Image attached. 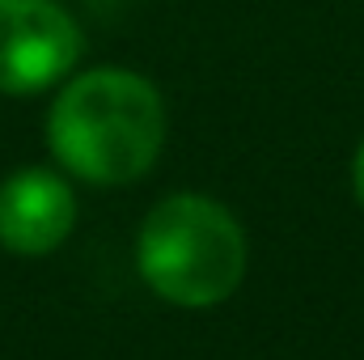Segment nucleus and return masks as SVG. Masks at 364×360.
<instances>
[{
    "label": "nucleus",
    "instance_id": "7ed1b4c3",
    "mask_svg": "<svg viewBox=\"0 0 364 360\" xmlns=\"http://www.w3.org/2000/svg\"><path fill=\"white\" fill-rule=\"evenodd\" d=\"M81 60V30L55 0H0V93H43Z\"/></svg>",
    "mask_w": 364,
    "mask_h": 360
},
{
    "label": "nucleus",
    "instance_id": "20e7f679",
    "mask_svg": "<svg viewBox=\"0 0 364 360\" xmlns=\"http://www.w3.org/2000/svg\"><path fill=\"white\" fill-rule=\"evenodd\" d=\"M77 225V195L55 170L26 166L0 182V246L13 255H51Z\"/></svg>",
    "mask_w": 364,
    "mask_h": 360
},
{
    "label": "nucleus",
    "instance_id": "f03ea898",
    "mask_svg": "<svg viewBox=\"0 0 364 360\" xmlns=\"http://www.w3.org/2000/svg\"><path fill=\"white\" fill-rule=\"evenodd\" d=\"M136 268L161 301L208 309L242 284L246 233L225 203L208 195H170L140 225Z\"/></svg>",
    "mask_w": 364,
    "mask_h": 360
},
{
    "label": "nucleus",
    "instance_id": "f257e3e1",
    "mask_svg": "<svg viewBox=\"0 0 364 360\" xmlns=\"http://www.w3.org/2000/svg\"><path fill=\"white\" fill-rule=\"evenodd\" d=\"M47 144L77 179L97 186L136 182L153 170L166 144V102L140 73H81L60 90L47 115Z\"/></svg>",
    "mask_w": 364,
    "mask_h": 360
},
{
    "label": "nucleus",
    "instance_id": "39448f33",
    "mask_svg": "<svg viewBox=\"0 0 364 360\" xmlns=\"http://www.w3.org/2000/svg\"><path fill=\"white\" fill-rule=\"evenodd\" d=\"M352 191H356V199L364 208V144L356 149V162H352Z\"/></svg>",
    "mask_w": 364,
    "mask_h": 360
}]
</instances>
